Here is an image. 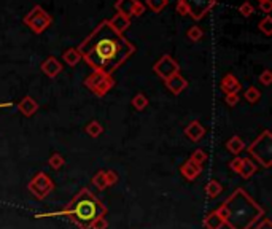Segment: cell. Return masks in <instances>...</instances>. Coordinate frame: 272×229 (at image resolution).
<instances>
[{
  "instance_id": "1f68e13d",
  "label": "cell",
  "mask_w": 272,
  "mask_h": 229,
  "mask_svg": "<svg viewBox=\"0 0 272 229\" xmlns=\"http://www.w3.org/2000/svg\"><path fill=\"white\" fill-rule=\"evenodd\" d=\"M239 13H240L244 18H250L253 13H255V6H253L250 2H244V4L239 6Z\"/></svg>"
},
{
  "instance_id": "d6986e66",
  "label": "cell",
  "mask_w": 272,
  "mask_h": 229,
  "mask_svg": "<svg viewBox=\"0 0 272 229\" xmlns=\"http://www.w3.org/2000/svg\"><path fill=\"white\" fill-rule=\"evenodd\" d=\"M244 148H245V142L239 136H234L226 142V150L234 156H238Z\"/></svg>"
},
{
  "instance_id": "cb8c5ba5",
  "label": "cell",
  "mask_w": 272,
  "mask_h": 229,
  "mask_svg": "<svg viewBox=\"0 0 272 229\" xmlns=\"http://www.w3.org/2000/svg\"><path fill=\"white\" fill-rule=\"evenodd\" d=\"M244 98H245V100H247L248 104H256V102H260V99H261V91L258 90L256 86H248L247 90H245V92H244Z\"/></svg>"
},
{
  "instance_id": "8fae6325",
  "label": "cell",
  "mask_w": 272,
  "mask_h": 229,
  "mask_svg": "<svg viewBox=\"0 0 272 229\" xmlns=\"http://www.w3.org/2000/svg\"><path fill=\"white\" fill-rule=\"evenodd\" d=\"M164 83H166V88H168V90H169L174 96L182 94V92L188 88V80H186V78L183 76L180 72H178V74H175V75H172V76H169L168 80H164Z\"/></svg>"
},
{
  "instance_id": "30bf717a",
  "label": "cell",
  "mask_w": 272,
  "mask_h": 229,
  "mask_svg": "<svg viewBox=\"0 0 272 229\" xmlns=\"http://www.w3.org/2000/svg\"><path fill=\"white\" fill-rule=\"evenodd\" d=\"M115 10L116 13H121L129 20H132L134 16H142L145 13V5L140 0H116Z\"/></svg>"
},
{
  "instance_id": "f35d334b",
  "label": "cell",
  "mask_w": 272,
  "mask_h": 229,
  "mask_svg": "<svg viewBox=\"0 0 272 229\" xmlns=\"http://www.w3.org/2000/svg\"><path fill=\"white\" fill-rule=\"evenodd\" d=\"M260 10L264 14H269L272 12V0H262V2H260Z\"/></svg>"
},
{
  "instance_id": "603a6c76",
  "label": "cell",
  "mask_w": 272,
  "mask_h": 229,
  "mask_svg": "<svg viewBox=\"0 0 272 229\" xmlns=\"http://www.w3.org/2000/svg\"><path fill=\"white\" fill-rule=\"evenodd\" d=\"M84 130H86V134L90 136V137H92V138H98L99 136H102V132H104V128H102V124L99 121H91V122H88L86 124V128H84Z\"/></svg>"
},
{
  "instance_id": "3957f363",
  "label": "cell",
  "mask_w": 272,
  "mask_h": 229,
  "mask_svg": "<svg viewBox=\"0 0 272 229\" xmlns=\"http://www.w3.org/2000/svg\"><path fill=\"white\" fill-rule=\"evenodd\" d=\"M59 215L72 220L80 229H91V224L96 222V220L99 216L107 215V207H105L90 190L83 188L62 210H60V212L42 214V215H37V218L59 216Z\"/></svg>"
},
{
  "instance_id": "7c38bea8",
  "label": "cell",
  "mask_w": 272,
  "mask_h": 229,
  "mask_svg": "<svg viewBox=\"0 0 272 229\" xmlns=\"http://www.w3.org/2000/svg\"><path fill=\"white\" fill-rule=\"evenodd\" d=\"M40 68H42V72L45 74L48 78H56L60 72H62L64 64H60V60L58 58L50 56V58H46L45 60H43Z\"/></svg>"
},
{
  "instance_id": "ffe728a7",
  "label": "cell",
  "mask_w": 272,
  "mask_h": 229,
  "mask_svg": "<svg viewBox=\"0 0 272 229\" xmlns=\"http://www.w3.org/2000/svg\"><path fill=\"white\" fill-rule=\"evenodd\" d=\"M256 169H258V166L253 162L250 158H244V162H242V167H240V172H239V175L244 178V180H247V178H250L253 174L256 172Z\"/></svg>"
},
{
  "instance_id": "8992f818",
  "label": "cell",
  "mask_w": 272,
  "mask_h": 229,
  "mask_svg": "<svg viewBox=\"0 0 272 229\" xmlns=\"http://www.w3.org/2000/svg\"><path fill=\"white\" fill-rule=\"evenodd\" d=\"M84 86L94 96H98V98H104V96H107L113 90V86H115V80H113V76L110 74L100 72V70H94L91 75L86 76Z\"/></svg>"
},
{
  "instance_id": "5bb4252c",
  "label": "cell",
  "mask_w": 272,
  "mask_h": 229,
  "mask_svg": "<svg viewBox=\"0 0 272 229\" xmlns=\"http://www.w3.org/2000/svg\"><path fill=\"white\" fill-rule=\"evenodd\" d=\"M220 88H222V91L224 92V96L226 94H239V91L242 90V84H240V82L238 80V76H236V75L226 74L222 78Z\"/></svg>"
},
{
  "instance_id": "4316f807",
  "label": "cell",
  "mask_w": 272,
  "mask_h": 229,
  "mask_svg": "<svg viewBox=\"0 0 272 229\" xmlns=\"http://www.w3.org/2000/svg\"><path fill=\"white\" fill-rule=\"evenodd\" d=\"M145 4L153 13H161L164 8L168 6L169 0H145Z\"/></svg>"
},
{
  "instance_id": "d590c367",
  "label": "cell",
  "mask_w": 272,
  "mask_h": 229,
  "mask_svg": "<svg viewBox=\"0 0 272 229\" xmlns=\"http://www.w3.org/2000/svg\"><path fill=\"white\" fill-rule=\"evenodd\" d=\"M242 162H244V158H239V156H236L234 160L230 162V169L236 174H239L240 172V167H242Z\"/></svg>"
},
{
  "instance_id": "4fadbf2b",
  "label": "cell",
  "mask_w": 272,
  "mask_h": 229,
  "mask_svg": "<svg viewBox=\"0 0 272 229\" xmlns=\"http://www.w3.org/2000/svg\"><path fill=\"white\" fill-rule=\"evenodd\" d=\"M180 174L183 175V178H186L188 182H194L199 175L202 174V166L192 162L191 160H186L180 166Z\"/></svg>"
},
{
  "instance_id": "74e56055",
  "label": "cell",
  "mask_w": 272,
  "mask_h": 229,
  "mask_svg": "<svg viewBox=\"0 0 272 229\" xmlns=\"http://www.w3.org/2000/svg\"><path fill=\"white\" fill-rule=\"evenodd\" d=\"M224 102L228 104V107H236L239 104V94H226Z\"/></svg>"
},
{
  "instance_id": "836d02e7",
  "label": "cell",
  "mask_w": 272,
  "mask_h": 229,
  "mask_svg": "<svg viewBox=\"0 0 272 229\" xmlns=\"http://www.w3.org/2000/svg\"><path fill=\"white\" fill-rule=\"evenodd\" d=\"M260 78V83H262L264 86H270L272 84V72L269 68H264L261 72V75L258 76Z\"/></svg>"
},
{
  "instance_id": "52a82bcc",
  "label": "cell",
  "mask_w": 272,
  "mask_h": 229,
  "mask_svg": "<svg viewBox=\"0 0 272 229\" xmlns=\"http://www.w3.org/2000/svg\"><path fill=\"white\" fill-rule=\"evenodd\" d=\"M22 21L34 34H43L52 24V18L43 6L35 5L32 10L24 16Z\"/></svg>"
},
{
  "instance_id": "83f0119b",
  "label": "cell",
  "mask_w": 272,
  "mask_h": 229,
  "mask_svg": "<svg viewBox=\"0 0 272 229\" xmlns=\"http://www.w3.org/2000/svg\"><path fill=\"white\" fill-rule=\"evenodd\" d=\"M186 37L191 40V42H200L204 38V30L199 28V26H191V28L186 30Z\"/></svg>"
},
{
  "instance_id": "ab89813d",
  "label": "cell",
  "mask_w": 272,
  "mask_h": 229,
  "mask_svg": "<svg viewBox=\"0 0 272 229\" xmlns=\"http://www.w3.org/2000/svg\"><path fill=\"white\" fill-rule=\"evenodd\" d=\"M258 2H262V0H258Z\"/></svg>"
},
{
  "instance_id": "7a4b0ae2",
  "label": "cell",
  "mask_w": 272,
  "mask_h": 229,
  "mask_svg": "<svg viewBox=\"0 0 272 229\" xmlns=\"http://www.w3.org/2000/svg\"><path fill=\"white\" fill-rule=\"evenodd\" d=\"M216 214L230 229H252L264 216V208L256 204L244 188H238L216 208Z\"/></svg>"
},
{
  "instance_id": "9a60e30c",
  "label": "cell",
  "mask_w": 272,
  "mask_h": 229,
  "mask_svg": "<svg viewBox=\"0 0 272 229\" xmlns=\"http://www.w3.org/2000/svg\"><path fill=\"white\" fill-rule=\"evenodd\" d=\"M185 136L191 140V142H200L202 137L206 136V128L200 124V121L194 120L185 128Z\"/></svg>"
},
{
  "instance_id": "5b68a950",
  "label": "cell",
  "mask_w": 272,
  "mask_h": 229,
  "mask_svg": "<svg viewBox=\"0 0 272 229\" xmlns=\"http://www.w3.org/2000/svg\"><path fill=\"white\" fill-rule=\"evenodd\" d=\"M248 153L253 160H256L260 166L269 169L272 164V134L270 130H262L248 146Z\"/></svg>"
},
{
  "instance_id": "f546056e",
  "label": "cell",
  "mask_w": 272,
  "mask_h": 229,
  "mask_svg": "<svg viewBox=\"0 0 272 229\" xmlns=\"http://www.w3.org/2000/svg\"><path fill=\"white\" fill-rule=\"evenodd\" d=\"M258 29H260L262 34H264V35H268V37H270V35H272V18H270L269 14H266V16H264V20H261V21H260Z\"/></svg>"
},
{
  "instance_id": "7402d4cb",
  "label": "cell",
  "mask_w": 272,
  "mask_h": 229,
  "mask_svg": "<svg viewBox=\"0 0 272 229\" xmlns=\"http://www.w3.org/2000/svg\"><path fill=\"white\" fill-rule=\"evenodd\" d=\"M223 192V184L218 182V180H210L206 184V194L208 199H215L218 198Z\"/></svg>"
},
{
  "instance_id": "e575fe53",
  "label": "cell",
  "mask_w": 272,
  "mask_h": 229,
  "mask_svg": "<svg viewBox=\"0 0 272 229\" xmlns=\"http://www.w3.org/2000/svg\"><path fill=\"white\" fill-rule=\"evenodd\" d=\"M91 229H108V222L105 216H99L96 222L91 224Z\"/></svg>"
},
{
  "instance_id": "d4e9b609",
  "label": "cell",
  "mask_w": 272,
  "mask_h": 229,
  "mask_svg": "<svg viewBox=\"0 0 272 229\" xmlns=\"http://www.w3.org/2000/svg\"><path fill=\"white\" fill-rule=\"evenodd\" d=\"M130 104H132V107L137 110V112H142L148 107V98L144 94V92H138L136 94L132 100H130Z\"/></svg>"
},
{
  "instance_id": "277c9868",
  "label": "cell",
  "mask_w": 272,
  "mask_h": 229,
  "mask_svg": "<svg viewBox=\"0 0 272 229\" xmlns=\"http://www.w3.org/2000/svg\"><path fill=\"white\" fill-rule=\"evenodd\" d=\"M218 5V0H177L175 10L182 16H190L191 20L200 21Z\"/></svg>"
},
{
  "instance_id": "f1b7e54d",
  "label": "cell",
  "mask_w": 272,
  "mask_h": 229,
  "mask_svg": "<svg viewBox=\"0 0 272 229\" xmlns=\"http://www.w3.org/2000/svg\"><path fill=\"white\" fill-rule=\"evenodd\" d=\"M92 184L96 188H98L99 191H104V190H107L108 186H107V182H105V174H104V170H99L98 174L94 175L92 177Z\"/></svg>"
},
{
  "instance_id": "2e32d148",
  "label": "cell",
  "mask_w": 272,
  "mask_h": 229,
  "mask_svg": "<svg viewBox=\"0 0 272 229\" xmlns=\"http://www.w3.org/2000/svg\"><path fill=\"white\" fill-rule=\"evenodd\" d=\"M38 108H40L38 102L35 100L34 98H30V96H26V98H22L20 100V104H18V110H20L24 116H28V118L34 116V114L38 112Z\"/></svg>"
},
{
  "instance_id": "4dcf8cb0",
  "label": "cell",
  "mask_w": 272,
  "mask_h": 229,
  "mask_svg": "<svg viewBox=\"0 0 272 229\" xmlns=\"http://www.w3.org/2000/svg\"><path fill=\"white\" fill-rule=\"evenodd\" d=\"M190 160H191L192 162H196V164H199V166H202V164L207 161V153L204 152L202 148H198V150H194V152L191 153Z\"/></svg>"
},
{
  "instance_id": "6da1fadb",
  "label": "cell",
  "mask_w": 272,
  "mask_h": 229,
  "mask_svg": "<svg viewBox=\"0 0 272 229\" xmlns=\"http://www.w3.org/2000/svg\"><path fill=\"white\" fill-rule=\"evenodd\" d=\"M76 50L92 70L112 75L134 54L136 45L124 37V34L113 29L108 21H102Z\"/></svg>"
},
{
  "instance_id": "ac0fdd59",
  "label": "cell",
  "mask_w": 272,
  "mask_h": 229,
  "mask_svg": "<svg viewBox=\"0 0 272 229\" xmlns=\"http://www.w3.org/2000/svg\"><path fill=\"white\" fill-rule=\"evenodd\" d=\"M224 226L222 216L216 214V210L210 212L206 218H204V228L206 229H222Z\"/></svg>"
},
{
  "instance_id": "44dd1931",
  "label": "cell",
  "mask_w": 272,
  "mask_h": 229,
  "mask_svg": "<svg viewBox=\"0 0 272 229\" xmlns=\"http://www.w3.org/2000/svg\"><path fill=\"white\" fill-rule=\"evenodd\" d=\"M62 59H64V62L70 67H75L78 62L82 60V54L78 52L76 48H68L62 52Z\"/></svg>"
},
{
  "instance_id": "d6a6232c",
  "label": "cell",
  "mask_w": 272,
  "mask_h": 229,
  "mask_svg": "<svg viewBox=\"0 0 272 229\" xmlns=\"http://www.w3.org/2000/svg\"><path fill=\"white\" fill-rule=\"evenodd\" d=\"M105 174V182H107V186H113L118 182V174L115 170H104Z\"/></svg>"
},
{
  "instance_id": "e0dca14e",
  "label": "cell",
  "mask_w": 272,
  "mask_h": 229,
  "mask_svg": "<svg viewBox=\"0 0 272 229\" xmlns=\"http://www.w3.org/2000/svg\"><path fill=\"white\" fill-rule=\"evenodd\" d=\"M110 26L113 29H115L116 32L120 34H124L129 28H130V20L129 18H126L124 14H121V13H116L115 16L112 18V20H108Z\"/></svg>"
},
{
  "instance_id": "484cf974",
  "label": "cell",
  "mask_w": 272,
  "mask_h": 229,
  "mask_svg": "<svg viewBox=\"0 0 272 229\" xmlns=\"http://www.w3.org/2000/svg\"><path fill=\"white\" fill-rule=\"evenodd\" d=\"M66 164V160H64V156L60 154V153H52L50 158H48V166L51 167L52 170H59V169H62V166Z\"/></svg>"
},
{
  "instance_id": "8d00e7d4",
  "label": "cell",
  "mask_w": 272,
  "mask_h": 229,
  "mask_svg": "<svg viewBox=\"0 0 272 229\" xmlns=\"http://www.w3.org/2000/svg\"><path fill=\"white\" fill-rule=\"evenodd\" d=\"M253 229H272V223H270L269 218L262 216L260 222H256L255 224H253Z\"/></svg>"
},
{
  "instance_id": "ba28073f",
  "label": "cell",
  "mask_w": 272,
  "mask_h": 229,
  "mask_svg": "<svg viewBox=\"0 0 272 229\" xmlns=\"http://www.w3.org/2000/svg\"><path fill=\"white\" fill-rule=\"evenodd\" d=\"M28 190L30 191L32 196H35L37 199L43 200V199H46L51 194L52 190H54V182L50 178L48 174L37 172V174L34 175V178L29 182Z\"/></svg>"
},
{
  "instance_id": "9c48e42d",
  "label": "cell",
  "mask_w": 272,
  "mask_h": 229,
  "mask_svg": "<svg viewBox=\"0 0 272 229\" xmlns=\"http://www.w3.org/2000/svg\"><path fill=\"white\" fill-rule=\"evenodd\" d=\"M153 72L162 80H168L169 76L180 72V66L170 54H162L160 60L153 64Z\"/></svg>"
}]
</instances>
